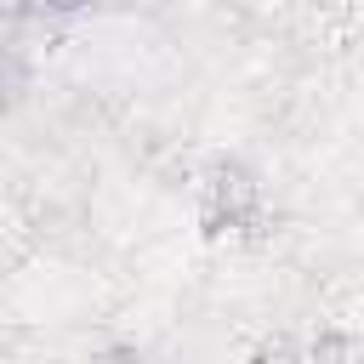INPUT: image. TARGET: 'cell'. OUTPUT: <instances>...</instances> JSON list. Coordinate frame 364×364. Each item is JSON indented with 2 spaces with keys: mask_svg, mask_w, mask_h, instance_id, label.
I'll use <instances>...</instances> for the list:
<instances>
[{
  "mask_svg": "<svg viewBox=\"0 0 364 364\" xmlns=\"http://www.w3.org/2000/svg\"><path fill=\"white\" fill-rule=\"evenodd\" d=\"M245 216H256V193H250V182H239V176H216V182H210V210H205V222H210L216 233H233Z\"/></svg>",
  "mask_w": 364,
  "mask_h": 364,
  "instance_id": "cell-1",
  "label": "cell"
},
{
  "mask_svg": "<svg viewBox=\"0 0 364 364\" xmlns=\"http://www.w3.org/2000/svg\"><path fill=\"white\" fill-rule=\"evenodd\" d=\"M40 6H74V0H40Z\"/></svg>",
  "mask_w": 364,
  "mask_h": 364,
  "instance_id": "cell-2",
  "label": "cell"
}]
</instances>
